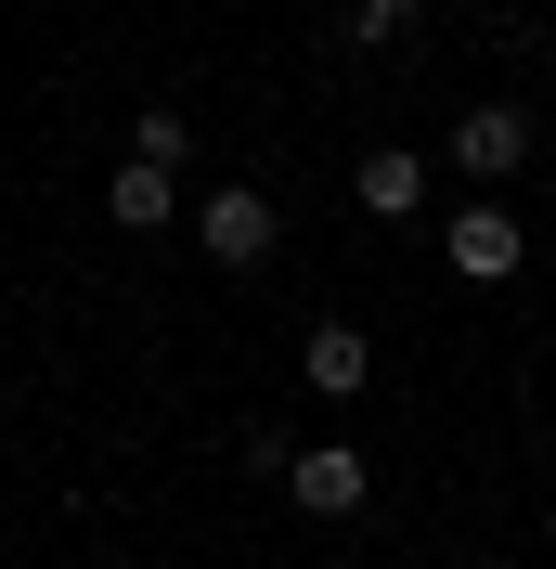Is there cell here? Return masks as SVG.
<instances>
[{"label":"cell","mask_w":556,"mask_h":569,"mask_svg":"<svg viewBox=\"0 0 556 569\" xmlns=\"http://www.w3.org/2000/svg\"><path fill=\"white\" fill-rule=\"evenodd\" d=\"M195 247H208L220 272H259V259L285 247V220H272L259 181H220V194H195Z\"/></svg>","instance_id":"cell-1"},{"label":"cell","mask_w":556,"mask_h":569,"mask_svg":"<svg viewBox=\"0 0 556 569\" xmlns=\"http://www.w3.org/2000/svg\"><path fill=\"white\" fill-rule=\"evenodd\" d=\"M285 492H298V518H363L376 505V466H363V440H298L285 453Z\"/></svg>","instance_id":"cell-2"},{"label":"cell","mask_w":556,"mask_h":569,"mask_svg":"<svg viewBox=\"0 0 556 569\" xmlns=\"http://www.w3.org/2000/svg\"><path fill=\"white\" fill-rule=\"evenodd\" d=\"M440 247H453V272H466V284H505V272L530 259V220H518V208H492V194H466Z\"/></svg>","instance_id":"cell-3"},{"label":"cell","mask_w":556,"mask_h":569,"mask_svg":"<svg viewBox=\"0 0 556 569\" xmlns=\"http://www.w3.org/2000/svg\"><path fill=\"white\" fill-rule=\"evenodd\" d=\"M105 220H117V233H169V220H181V169H156V156H117Z\"/></svg>","instance_id":"cell-4"},{"label":"cell","mask_w":556,"mask_h":569,"mask_svg":"<svg viewBox=\"0 0 556 569\" xmlns=\"http://www.w3.org/2000/svg\"><path fill=\"white\" fill-rule=\"evenodd\" d=\"M453 169H466V181H505V169H530V117H518V104H479L466 130H453Z\"/></svg>","instance_id":"cell-5"},{"label":"cell","mask_w":556,"mask_h":569,"mask_svg":"<svg viewBox=\"0 0 556 569\" xmlns=\"http://www.w3.org/2000/svg\"><path fill=\"white\" fill-rule=\"evenodd\" d=\"M349 194H363L376 220H415L427 208V156H415V142H376V156L349 169Z\"/></svg>","instance_id":"cell-6"},{"label":"cell","mask_w":556,"mask_h":569,"mask_svg":"<svg viewBox=\"0 0 556 569\" xmlns=\"http://www.w3.org/2000/svg\"><path fill=\"white\" fill-rule=\"evenodd\" d=\"M298 376H311L324 401H349L363 376H376V337H349V323H311V350H298Z\"/></svg>","instance_id":"cell-7"},{"label":"cell","mask_w":556,"mask_h":569,"mask_svg":"<svg viewBox=\"0 0 556 569\" xmlns=\"http://www.w3.org/2000/svg\"><path fill=\"white\" fill-rule=\"evenodd\" d=\"M130 156H156V169H181V156H195V117H169V104H142V130H130Z\"/></svg>","instance_id":"cell-8"},{"label":"cell","mask_w":556,"mask_h":569,"mask_svg":"<svg viewBox=\"0 0 556 569\" xmlns=\"http://www.w3.org/2000/svg\"><path fill=\"white\" fill-rule=\"evenodd\" d=\"M427 13H440V0H363V13H349V39H401V27H427Z\"/></svg>","instance_id":"cell-9"},{"label":"cell","mask_w":556,"mask_h":569,"mask_svg":"<svg viewBox=\"0 0 556 569\" xmlns=\"http://www.w3.org/2000/svg\"><path fill=\"white\" fill-rule=\"evenodd\" d=\"M544 52H556V39H544Z\"/></svg>","instance_id":"cell-10"}]
</instances>
